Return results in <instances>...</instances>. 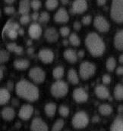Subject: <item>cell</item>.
<instances>
[{
  "label": "cell",
  "mask_w": 123,
  "mask_h": 131,
  "mask_svg": "<svg viewBox=\"0 0 123 131\" xmlns=\"http://www.w3.org/2000/svg\"><path fill=\"white\" fill-rule=\"evenodd\" d=\"M15 91L18 96L30 102H34L39 98V90L34 84L26 80L18 81L15 86Z\"/></svg>",
  "instance_id": "obj_1"
},
{
  "label": "cell",
  "mask_w": 123,
  "mask_h": 131,
  "mask_svg": "<svg viewBox=\"0 0 123 131\" xmlns=\"http://www.w3.org/2000/svg\"><path fill=\"white\" fill-rule=\"evenodd\" d=\"M85 45L93 56H101L105 52V43L101 37L96 33L88 34L85 39Z\"/></svg>",
  "instance_id": "obj_2"
},
{
  "label": "cell",
  "mask_w": 123,
  "mask_h": 131,
  "mask_svg": "<svg viewBox=\"0 0 123 131\" xmlns=\"http://www.w3.org/2000/svg\"><path fill=\"white\" fill-rule=\"evenodd\" d=\"M110 16L116 23L123 21V0H112L110 8Z\"/></svg>",
  "instance_id": "obj_3"
},
{
  "label": "cell",
  "mask_w": 123,
  "mask_h": 131,
  "mask_svg": "<svg viewBox=\"0 0 123 131\" xmlns=\"http://www.w3.org/2000/svg\"><path fill=\"white\" fill-rule=\"evenodd\" d=\"M50 92L55 98L64 97L69 92V86L65 81L59 80L53 83L50 87Z\"/></svg>",
  "instance_id": "obj_4"
},
{
  "label": "cell",
  "mask_w": 123,
  "mask_h": 131,
  "mask_svg": "<svg viewBox=\"0 0 123 131\" xmlns=\"http://www.w3.org/2000/svg\"><path fill=\"white\" fill-rule=\"evenodd\" d=\"M89 123V117L87 113L81 111L75 113L72 118V125L74 128L82 129L87 127Z\"/></svg>",
  "instance_id": "obj_5"
},
{
  "label": "cell",
  "mask_w": 123,
  "mask_h": 131,
  "mask_svg": "<svg viewBox=\"0 0 123 131\" xmlns=\"http://www.w3.org/2000/svg\"><path fill=\"white\" fill-rule=\"evenodd\" d=\"M96 72V66L89 61H84L79 68V74L83 80H88L93 77Z\"/></svg>",
  "instance_id": "obj_6"
},
{
  "label": "cell",
  "mask_w": 123,
  "mask_h": 131,
  "mask_svg": "<svg viewBox=\"0 0 123 131\" xmlns=\"http://www.w3.org/2000/svg\"><path fill=\"white\" fill-rule=\"evenodd\" d=\"M30 78L36 83H41L45 80L46 74L43 69L39 67H34L29 71Z\"/></svg>",
  "instance_id": "obj_7"
},
{
  "label": "cell",
  "mask_w": 123,
  "mask_h": 131,
  "mask_svg": "<svg viewBox=\"0 0 123 131\" xmlns=\"http://www.w3.org/2000/svg\"><path fill=\"white\" fill-rule=\"evenodd\" d=\"M93 25L97 30L102 33H106L109 30V24L107 20L100 15L97 16L93 20Z\"/></svg>",
  "instance_id": "obj_8"
},
{
  "label": "cell",
  "mask_w": 123,
  "mask_h": 131,
  "mask_svg": "<svg viewBox=\"0 0 123 131\" xmlns=\"http://www.w3.org/2000/svg\"><path fill=\"white\" fill-rule=\"evenodd\" d=\"M88 9V2L86 0H74L72 7L71 12L73 14H82Z\"/></svg>",
  "instance_id": "obj_9"
},
{
  "label": "cell",
  "mask_w": 123,
  "mask_h": 131,
  "mask_svg": "<svg viewBox=\"0 0 123 131\" xmlns=\"http://www.w3.org/2000/svg\"><path fill=\"white\" fill-rule=\"evenodd\" d=\"M38 57L41 60V61H43V63L49 64V63H51L53 61L55 55L51 49H43L40 50V52H38Z\"/></svg>",
  "instance_id": "obj_10"
},
{
  "label": "cell",
  "mask_w": 123,
  "mask_h": 131,
  "mask_svg": "<svg viewBox=\"0 0 123 131\" xmlns=\"http://www.w3.org/2000/svg\"><path fill=\"white\" fill-rule=\"evenodd\" d=\"M31 131H49V128L43 119L35 117L31 124Z\"/></svg>",
  "instance_id": "obj_11"
},
{
  "label": "cell",
  "mask_w": 123,
  "mask_h": 131,
  "mask_svg": "<svg viewBox=\"0 0 123 131\" xmlns=\"http://www.w3.org/2000/svg\"><path fill=\"white\" fill-rule=\"evenodd\" d=\"M34 113V107L29 104H26L22 105V107L20 108L18 116L21 119L27 121L31 117Z\"/></svg>",
  "instance_id": "obj_12"
},
{
  "label": "cell",
  "mask_w": 123,
  "mask_h": 131,
  "mask_svg": "<svg viewBox=\"0 0 123 131\" xmlns=\"http://www.w3.org/2000/svg\"><path fill=\"white\" fill-rule=\"evenodd\" d=\"M73 98L74 101L77 102H84L88 99V94L84 88L78 87L74 90Z\"/></svg>",
  "instance_id": "obj_13"
},
{
  "label": "cell",
  "mask_w": 123,
  "mask_h": 131,
  "mask_svg": "<svg viewBox=\"0 0 123 131\" xmlns=\"http://www.w3.org/2000/svg\"><path fill=\"white\" fill-rule=\"evenodd\" d=\"M54 20L57 23H67L69 20V15L64 8H59L54 16Z\"/></svg>",
  "instance_id": "obj_14"
},
{
  "label": "cell",
  "mask_w": 123,
  "mask_h": 131,
  "mask_svg": "<svg viewBox=\"0 0 123 131\" xmlns=\"http://www.w3.org/2000/svg\"><path fill=\"white\" fill-rule=\"evenodd\" d=\"M44 37L49 42H55L59 39V33L54 27H50L46 30Z\"/></svg>",
  "instance_id": "obj_15"
},
{
  "label": "cell",
  "mask_w": 123,
  "mask_h": 131,
  "mask_svg": "<svg viewBox=\"0 0 123 131\" xmlns=\"http://www.w3.org/2000/svg\"><path fill=\"white\" fill-rule=\"evenodd\" d=\"M94 92L96 95L101 99H106L109 97V91L104 85H97L95 87Z\"/></svg>",
  "instance_id": "obj_16"
},
{
  "label": "cell",
  "mask_w": 123,
  "mask_h": 131,
  "mask_svg": "<svg viewBox=\"0 0 123 131\" xmlns=\"http://www.w3.org/2000/svg\"><path fill=\"white\" fill-rule=\"evenodd\" d=\"M42 34V27L38 24H32L29 27V35L33 39H38Z\"/></svg>",
  "instance_id": "obj_17"
},
{
  "label": "cell",
  "mask_w": 123,
  "mask_h": 131,
  "mask_svg": "<svg viewBox=\"0 0 123 131\" xmlns=\"http://www.w3.org/2000/svg\"><path fill=\"white\" fill-rule=\"evenodd\" d=\"M114 46L116 49L122 51L123 49V31L119 30L114 37Z\"/></svg>",
  "instance_id": "obj_18"
},
{
  "label": "cell",
  "mask_w": 123,
  "mask_h": 131,
  "mask_svg": "<svg viewBox=\"0 0 123 131\" xmlns=\"http://www.w3.org/2000/svg\"><path fill=\"white\" fill-rule=\"evenodd\" d=\"M15 116V110L11 107H5L2 111V117L6 121H12Z\"/></svg>",
  "instance_id": "obj_19"
},
{
  "label": "cell",
  "mask_w": 123,
  "mask_h": 131,
  "mask_svg": "<svg viewBox=\"0 0 123 131\" xmlns=\"http://www.w3.org/2000/svg\"><path fill=\"white\" fill-rule=\"evenodd\" d=\"M63 56L64 58L70 63H75L78 60V56H77V52L71 49H68L63 52Z\"/></svg>",
  "instance_id": "obj_20"
},
{
  "label": "cell",
  "mask_w": 123,
  "mask_h": 131,
  "mask_svg": "<svg viewBox=\"0 0 123 131\" xmlns=\"http://www.w3.org/2000/svg\"><path fill=\"white\" fill-rule=\"evenodd\" d=\"M29 66L30 61L25 58H20L14 61V67L18 70H26Z\"/></svg>",
  "instance_id": "obj_21"
},
{
  "label": "cell",
  "mask_w": 123,
  "mask_h": 131,
  "mask_svg": "<svg viewBox=\"0 0 123 131\" xmlns=\"http://www.w3.org/2000/svg\"><path fill=\"white\" fill-rule=\"evenodd\" d=\"M31 8V2L29 0H21L19 3V13L23 15H27Z\"/></svg>",
  "instance_id": "obj_22"
},
{
  "label": "cell",
  "mask_w": 123,
  "mask_h": 131,
  "mask_svg": "<svg viewBox=\"0 0 123 131\" xmlns=\"http://www.w3.org/2000/svg\"><path fill=\"white\" fill-rule=\"evenodd\" d=\"M110 131H123V120L121 117H116L111 124Z\"/></svg>",
  "instance_id": "obj_23"
},
{
  "label": "cell",
  "mask_w": 123,
  "mask_h": 131,
  "mask_svg": "<svg viewBox=\"0 0 123 131\" xmlns=\"http://www.w3.org/2000/svg\"><path fill=\"white\" fill-rule=\"evenodd\" d=\"M56 109H57L56 105L53 102L47 103L44 107V111H45L46 114L50 117H53L55 115V114L56 112Z\"/></svg>",
  "instance_id": "obj_24"
},
{
  "label": "cell",
  "mask_w": 123,
  "mask_h": 131,
  "mask_svg": "<svg viewBox=\"0 0 123 131\" xmlns=\"http://www.w3.org/2000/svg\"><path fill=\"white\" fill-rule=\"evenodd\" d=\"M11 95L8 90L0 89V105L6 104L10 99Z\"/></svg>",
  "instance_id": "obj_25"
},
{
  "label": "cell",
  "mask_w": 123,
  "mask_h": 131,
  "mask_svg": "<svg viewBox=\"0 0 123 131\" xmlns=\"http://www.w3.org/2000/svg\"><path fill=\"white\" fill-rule=\"evenodd\" d=\"M98 111L100 114H101L103 116H108L109 114H111L112 112V108L110 105L109 104H102L99 106L98 108Z\"/></svg>",
  "instance_id": "obj_26"
},
{
  "label": "cell",
  "mask_w": 123,
  "mask_h": 131,
  "mask_svg": "<svg viewBox=\"0 0 123 131\" xmlns=\"http://www.w3.org/2000/svg\"><path fill=\"white\" fill-rule=\"evenodd\" d=\"M68 80L72 84H78L79 82V78L77 74V72L74 69H69L68 71Z\"/></svg>",
  "instance_id": "obj_27"
},
{
  "label": "cell",
  "mask_w": 123,
  "mask_h": 131,
  "mask_svg": "<svg viewBox=\"0 0 123 131\" xmlns=\"http://www.w3.org/2000/svg\"><path fill=\"white\" fill-rule=\"evenodd\" d=\"M7 49L8 50H9L10 52H15L18 55H21L22 52H23V48L21 46H18L16 43L15 42H11V43H8L7 45Z\"/></svg>",
  "instance_id": "obj_28"
},
{
  "label": "cell",
  "mask_w": 123,
  "mask_h": 131,
  "mask_svg": "<svg viewBox=\"0 0 123 131\" xmlns=\"http://www.w3.org/2000/svg\"><path fill=\"white\" fill-rule=\"evenodd\" d=\"M114 97L117 100H122L123 99V86L121 83H118L115 86Z\"/></svg>",
  "instance_id": "obj_29"
},
{
  "label": "cell",
  "mask_w": 123,
  "mask_h": 131,
  "mask_svg": "<svg viewBox=\"0 0 123 131\" xmlns=\"http://www.w3.org/2000/svg\"><path fill=\"white\" fill-rule=\"evenodd\" d=\"M64 73H65V70L62 66H58L56 68H55L53 71V75L54 78L59 80L61 79L63 76H64Z\"/></svg>",
  "instance_id": "obj_30"
},
{
  "label": "cell",
  "mask_w": 123,
  "mask_h": 131,
  "mask_svg": "<svg viewBox=\"0 0 123 131\" xmlns=\"http://www.w3.org/2000/svg\"><path fill=\"white\" fill-rule=\"evenodd\" d=\"M116 59L115 58L113 57H109L106 62V69L109 71H112L115 68H116Z\"/></svg>",
  "instance_id": "obj_31"
},
{
  "label": "cell",
  "mask_w": 123,
  "mask_h": 131,
  "mask_svg": "<svg viewBox=\"0 0 123 131\" xmlns=\"http://www.w3.org/2000/svg\"><path fill=\"white\" fill-rule=\"evenodd\" d=\"M65 122L62 119H58L53 124L52 131H61L63 128Z\"/></svg>",
  "instance_id": "obj_32"
},
{
  "label": "cell",
  "mask_w": 123,
  "mask_h": 131,
  "mask_svg": "<svg viewBox=\"0 0 123 131\" xmlns=\"http://www.w3.org/2000/svg\"><path fill=\"white\" fill-rule=\"evenodd\" d=\"M69 42L74 46H78L81 43V40L76 34H71L69 37Z\"/></svg>",
  "instance_id": "obj_33"
},
{
  "label": "cell",
  "mask_w": 123,
  "mask_h": 131,
  "mask_svg": "<svg viewBox=\"0 0 123 131\" xmlns=\"http://www.w3.org/2000/svg\"><path fill=\"white\" fill-rule=\"evenodd\" d=\"M58 5H59L58 0H46L45 3L46 8L48 10H54L55 8H57Z\"/></svg>",
  "instance_id": "obj_34"
},
{
  "label": "cell",
  "mask_w": 123,
  "mask_h": 131,
  "mask_svg": "<svg viewBox=\"0 0 123 131\" xmlns=\"http://www.w3.org/2000/svg\"><path fill=\"white\" fill-rule=\"evenodd\" d=\"M59 112L61 116H62L64 117H66L69 116V114L70 113V110H69V107H67L66 105H62L59 108Z\"/></svg>",
  "instance_id": "obj_35"
},
{
  "label": "cell",
  "mask_w": 123,
  "mask_h": 131,
  "mask_svg": "<svg viewBox=\"0 0 123 131\" xmlns=\"http://www.w3.org/2000/svg\"><path fill=\"white\" fill-rule=\"evenodd\" d=\"M39 20L41 23H46L48 22L50 20V15L46 12H43L40 15H39Z\"/></svg>",
  "instance_id": "obj_36"
},
{
  "label": "cell",
  "mask_w": 123,
  "mask_h": 131,
  "mask_svg": "<svg viewBox=\"0 0 123 131\" xmlns=\"http://www.w3.org/2000/svg\"><path fill=\"white\" fill-rule=\"evenodd\" d=\"M9 58V54L6 51H0V64L6 62Z\"/></svg>",
  "instance_id": "obj_37"
},
{
  "label": "cell",
  "mask_w": 123,
  "mask_h": 131,
  "mask_svg": "<svg viewBox=\"0 0 123 131\" xmlns=\"http://www.w3.org/2000/svg\"><path fill=\"white\" fill-rule=\"evenodd\" d=\"M6 34H7V36L8 37L10 38V39H16V38L18 37V31L17 30H7V31H5V32Z\"/></svg>",
  "instance_id": "obj_38"
},
{
  "label": "cell",
  "mask_w": 123,
  "mask_h": 131,
  "mask_svg": "<svg viewBox=\"0 0 123 131\" xmlns=\"http://www.w3.org/2000/svg\"><path fill=\"white\" fill-rule=\"evenodd\" d=\"M42 3L40 0H32L31 2V6L34 10H39L41 8Z\"/></svg>",
  "instance_id": "obj_39"
},
{
  "label": "cell",
  "mask_w": 123,
  "mask_h": 131,
  "mask_svg": "<svg viewBox=\"0 0 123 131\" xmlns=\"http://www.w3.org/2000/svg\"><path fill=\"white\" fill-rule=\"evenodd\" d=\"M59 32H60V34L62 37H67V36L69 35V34H70V29L68 27H62L60 28Z\"/></svg>",
  "instance_id": "obj_40"
},
{
  "label": "cell",
  "mask_w": 123,
  "mask_h": 131,
  "mask_svg": "<svg viewBox=\"0 0 123 131\" xmlns=\"http://www.w3.org/2000/svg\"><path fill=\"white\" fill-rule=\"evenodd\" d=\"M31 18L28 15H23L21 18H20V22L22 24H27V23L30 22Z\"/></svg>",
  "instance_id": "obj_41"
},
{
  "label": "cell",
  "mask_w": 123,
  "mask_h": 131,
  "mask_svg": "<svg viewBox=\"0 0 123 131\" xmlns=\"http://www.w3.org/2000/svg\"><path fill=\"white\" fill-rule=\"evenodd\" d=\"M91 21H92V18L90 15H85L81 20L82 24L84 25H89L91 23Z\"/></svg>",
  "instance_id": "obj_42"
},
{
  "label": "cell",
  "mask_w": 123,
  "mask_h": 131,
  "mask_svg": "<svg viewBox=\"0 0 123 131\" xmlns=\"http://www.w3.org/2000/svg\"><path fill=\"white\" fill-rule=\"evenodd\" d=\"M102 81L104 84H109L111 83V77L109 74H104L102 77Z\"/></svg>",
  "instance_id": "obj_43"
},
{
  "label": "cell",
  "mask_w": 123,
  "mask_h": 131,
  "mask_svg": "<svg viewBox=\"0 0 123 131\" xmlns=\"http://www.w3.org/2000/svg\"><path fill=\"white\" fill-rule=\"evenodd\" d=\"M4 11H5V14H7V15H12L15 12V8L12 6H7L5 8Z\"/></svg>",
  "instance_id": "obj_44"
},
{
  "label": "cell",
  "mask_w": 123,
  "mask_h": 131,
  "mask_svg": "<svg viewBox=\"0 0 123 131\" xmlns=\"http://www.w3.org/2000/svg\"><path fill=\"white\" fill-rule=\"evenodd\" d=\"M81 23L79 22V21H75L73 24V27L75 30H80L81 28Z\"/></svg>",
  "instance_id": "obj_45"
},
{
  "label": "cell",
  "mask_w": 123,
  "mask_h": 131,
  "mask_svg": "<svg viewBox=\"0 0 123 131\" xmlns=\"http://www.w3.org/2000/svg\"><path fill=\"white\" fill-rule=\"evenodd\" d=\"M116 74L118 75H122L123 74V68L122 66L118 67L116 68Z\"/></svg>",
  "instance_id": "obj_46"
},
{
  "label": "cell",
  "mask_w": 123,
  "mask_h": 131,
  "mask_svg": "<svg viewBox=\"0 0 123 131\" xmlns=\"http://www.w3.org/2000/svg\"><path fill=\"white\" fill-rule=\"evenodd\" d=\"M77 56L79 57V58H83L84 56V52L83 50H79L77 52Z\"/></svg>",
  "instance_id": "obj_47"
},
{
  "label": "cell",
  "mask_w": 123,
  "mask_h": 131,
  "mask_svg": "<svg viewBox=\"0 0 123 131\" xmlns=\"http://www.w3.org/2000/svg\"><path fill=\"white\" fill-rule=\"evenodd\" d=\"M39 14L37 13V12H34V13H33L32 14V15H31V18L33 20H38L39 18Z\"/></svg>",
  "instance_id": "obj_48"
},
{
  "label": "cell",
  "mask_w": 123,
  "mask_h": 131,
  "mask_svg": "<svg viewBox=\"0 0 123 131\" xmlns=\"http://www.w3.org/2000/svg\"><path fill=\"white\" fill-rule=\"evenodd\" d=\"M97 5L101 6V5H105L106 2V0H97Z\"/></svg>",
  "instance_id": "obj_49"
},
{
  "label": "cell",
  "mask_w": 123,
  "mask_h": 131,
  "mask_svg": "<svg viewBox=\"0 0 123 131\" xmlns=\"http://www.w3.org/2000/svg\"><path fill=\"white\" fill-rule=\"evenodd\" d=\"M24 30H23V29H21V28H19L18 30V35H24Z\"/></svg>",
  "instance_id": "obj_50"
},
{
  "label": "cell",
  "mask_w": 123,
  "mask_h": 131,
  "mask_svg": "<svg viewBox=\"0 0 123 131\" xmlns=\"http://www.w3.org/2000/svg\"><path fill=\"white\" fill-rule=\"evenodd\" d=\"M34 49L33 48H29L28 50H27V52H28L29 54H32V53L34 52Z\"/></svg>",
  "instance_id": "obj_51"
},
{
  "label": "cell",
  "mask_w": 123,
  "mask_h": 131,
  "mask_svg": "<svg viewBox=\"0 0 123 131\" xmlns=\"http://www.w3.org/2000/svg\"><path fill=\"white\" fill-rule=\"evenodd\" d=\"M61 2L63 5H67V4H69V0H61Z\"/></svg>",
  "instance_id": "obj_52"
},
{
  "label": "cell",
  "mask_w": 123,
  "mask_h": 131,
  "mask_svg": "<svg viewBox=\"0 0 123 131\" xmlns=\"http://www.w3.org/2000/svg\"><path fill=\"white\" fill-rule=\"evenodd\" d=\"M6 3H8V4H12V3H13L14 2H15V0H4Z\"/></svg>",
  "instance_id": "obj_53"
},
{
  "label": "cell",
  "mask_w": 123,
  "mask_h": 131,
  "mask_svg": "<svg viewBox=\"0 0 123 131\" xmlns=\"http://www.w3.org/2000/svg\"><path fill=\"white\" fill-rule=\"evenodd\" d=\"M119 62H120V63H122L123 62V56L122 55H121L119 57Z\"/></svg>",
  "instance_id": "obj_54"
},
{
  "label": "cell",
  "mask_w": 123,
  "mask_h": 131,
  "mask_svg": "<svg viewBox=\"0 0 123 131\" xmlns=\"http://www.w3.org/2000/svg\"><path fill=\"white\" fill-rule=\"evenodd\" d=\"M97 120H99V118H98V117H97V116H95V117L93 118V122H97Z\"/></svg>",
  "instance_id": "obj_55"
},
{
  "label": "cell",
  "mask_w": 123,
  "mask_h": 131,
  "mask_svg": "<svg viewBox=\"0 0 123 131\" xmlns=\"http://www.w3.org/2000/svg\"><path fill=\"white\" fill-rule=\"evenodd\" d=\"M62 42H63V45H65V46H67V45L69 44V42H68V40H66V39L63 40Z\"/></svg>",
  "instance_id": "obj_56"
},
{
  "label": "cell",
  "mask_w": 123,
  "mask_h": 131,
  "mask_svg": "<svg viewBox=\"0 0 123 131\" xmlns=\"http://www.w3.org/2000/svg\"><path fill=\"white\" fill-rule=\"evenodd\" d=\"M2 77H3V72H2V70L0 69V80H2Z\"/></svg>",
  "instance_id": "obj_57"
},
{
  "label": "cell",
  "mask_w": 123,
  "mask_h": 131,
  "mask_svg": "<svg viewBox=\"0 0 123 131\" xmlns=\"http://www.w3.org/2000/svg\"><path fill=\"white\" fill-rule=\"evenodd\" d=\"M27 43V45H28V44H29V45H31V44L32 43V42H31V40H28Z\"/></svg>",
  "instance_id": "obj_58"
},
{
  "label": "cell",
  "mask_w": 123,
  "mask_h": 131,
  "mask_svg": "<svg viewBox=\"0 0 123 131\" xmlns=\"http://www.w3.org/2000/svg\"><path fill=\"white\" fill-rule=\"evenodd\" d=\"M65 131H69V130H65Z\"/></svg>",
  "instance_id": "obj_59"
}]
</instances>
